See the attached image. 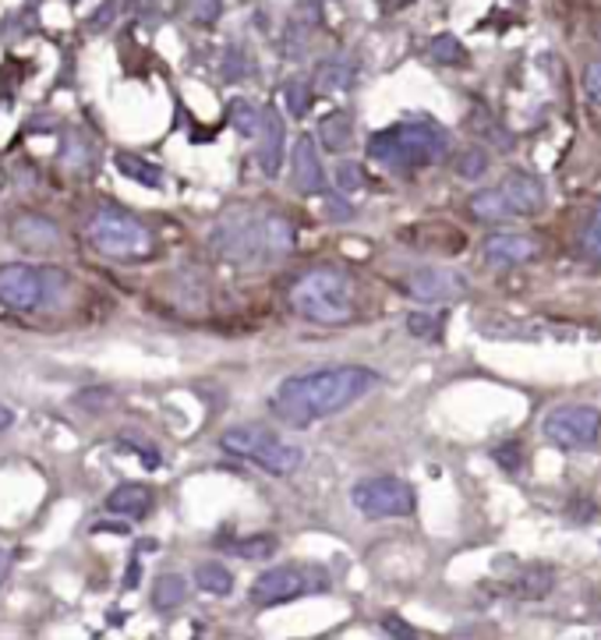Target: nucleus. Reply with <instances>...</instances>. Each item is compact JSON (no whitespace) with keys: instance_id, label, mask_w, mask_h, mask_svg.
<instances>
[{"instance_id":"nucleus-32","label":"nucleus","mask_w":601,"mask_h":640,"mask_svg":"<svg viewBox=\"0 0 601 640\" xmlns=\"http://www.w3.org/2000/svg\"><path fill=\"white\" fill-rule=\"evenodd\" d=\"M580 248L601 262V206L591 212V220L584 223V230H580Z\"/></svg>"},{"instance_id":"nucleus-10","label":"nucleus","mask_w":601,"mask_h":640,"mask_svg":"<svg viewBox=\"0 0 601 640\" xmlns=\"http://www.w3.org/2000/svg\"><path fill=\"white\" fill-rule=\"evenodd\" d=\"M407 297H417V301H428V305H439V301H460L470 294V280L457 270H414L407 280Z\"/></svg>"},{"instance_id":"nucleus-11","label":"nucleus","mask_w":601,"mask_h":640,"mask_svg":"<svg viewBox=\"0 0 601 640\" xmlns=\"http://www.w3.org/2000/svg\"><path fill=\"white\" fill-rule=\"evenodd\" d=\"M43 276L29 265H0V301L14 312H32L43 305Z\"/></svg>"},{"instance_id":"nucleus-16","label":"nucleus","mask_w":601,"mask_h":640,"mask_svg":"<svg viewBox=\"0 0 601 640\" xmlns=\"http://www.w3.org/2000/svg\"><path fill=\"white\" fill-rule=\"evenodd\" d=\"M502 191L509 195V202H514L517 217H535V212L545 209V185L538 181L535 174L527 170H514L502 177Z\"/></svg>"},{"instance_id":"nucleus-28","label":"nucleus","mask_w":601,"mask_h":640,"mask_svg":"<svg viewBox=\"0 0 601 640\" xmlns=\"http://www.w3.org/2000/svg\"><path fill=\"white\" fill-rule=\"evenodd\" d=\"M230 124H234V132L245 135V138L259 135V132H262L259 106H251L248 99H234V103H230Z\"/></svg>"},{"instance_id":"nucleus-37","label":"nucleus","mask_w":601,"mask_h":640,"mask_svg":"<svg viewBox=\"0 0 601 640\" xmlns=\"http://www.w3.org/2000/svg\"><path fill=\"white\" fill-rule=\"evenodd\" d=\"M382 630H386L390 637H396V640H417V637H422V633H417V630L407 623V619H400V616H386V619H382Z\"/></svg>"},{"instance_id":"nucleus-13","label":"nucleus","mask_w":601,"mask_h":640,"mask_svg":"<svg viewBox=\"0 0 601 640\" xmlns=\"http://www.w3.org/2000/svg\"><path fill=\"white\" fill-rule=\"evenodd\" d=\"M290 170H294V185L304 195H322L325 191V167L319 156V141L312 135H301L290 153Z\"/></svg>"},{"instance_id":"nucleus-4","label":"nucleus","mask_w":601,"mask_h":640,"mask_svg":"<svg viewBox=\"0 0 601 640\" xmlns=\"http://www.w3.org/2000/svg\"><path fill=\"white\" fill-rule=\"evenodd\" d=\"M294 315H301L312 326H343L354 315V287L351 276L343 270H308L294 280V287L287 294Z\"/></svg>"},{"instance_id":"nucleus-36","label":"nucleus","mask_w":601,"mask_h":640,"mask_svg":"<svg viewBox=\"0 0 601 640\" xmlns=\"http://www.w3.org/2000/svg\"><path fill=\"white\" fill-rule=\"evenodd\" d=\"M220 11H224L220 0H191V18H195V22H203V25L216 22Z\"/></svg>"},{"instance_id":"nucleus-7","label":"nucleus","mask_w":601,"mask_h":640,"mask_svg":"<svg viewBox=\"0 0 601 640\" xmlns=\"http://www.w3.org/2000/svg\"><path fill=\"white\" fill-rule=\"evenodd\" d=\"M330 588V577H325L322 566H277V570H266L262 577H255L248 601L255 609H272L283 606V601H294L304 595H315Z\"/></svg>"},{"instance_id":"nucleus-34","label":"nucleus","mask_w":601,"mask_h":640,"mask_svg":"<svg viewBox=\"0 0 601 640\" xmlns=\"http://www.w3.org/2000/svg\"><path fill=\"white\" fill-rule=\"evenodd\" d=\"M245 67H248V61H245L241 46H230L227 57H224V78H227V82H241V78L248 75Z\"/></svg>"},{"instance_id":"nucleus-38","label":"nucleus","mask_w":601,"mask_h":640,"mask_svg":"<svg viewBox=\"0 0 601 640\" xmlns=\"http://www.w3.org/2000/svg\"><path fill=\"white\" fill-rule=\"evenodd\" d=\"M75 403L85 407V411H89V403H111V389H89V394L75 397Z\"/></svg>"},{"instance_id":"nucleus-35","label":"nucleus","mask_w":601,"mask_h":640,"mask_svg":"<svg viewBox=\"0 0 601 640\" xmlns=\"http://www.w3.org/2000/svg\"><path fill=\"white\" fill-rule=\"evenodd\" d=\"M584 96L591 99V106H601V61H591L584 71Z\"/></svg>"},{"instance_id":"nucleus-22","label":"nucleus","mask_w":601,"mask_h":640,"mask_svg":"<svg viewBox=\"0 0 601 640\" xmlns=\"http://www.w3.org/2000/svg\"><path fill=\"white\" fill-rule=\"evenodd\" d=\"M195 584H198V591H206V595H216V598H227L234 591V574L227 570L224 563H198V570H195Z\"/></svg>"},{"instance_id":"nucleus-29","label":"nucleus","mask_w":601,"mask_h":640,"mask_svg":"<svg viewBox=\"0 0 601 640\" xmlns=\"http://www.w3.org/2000/svg\"><path fill=\"white\" fill-rule=\"evenodd\" d=\"M443 323H446V318L439 312H411L407 315L411 336H422V340H435V336L443 333Z\"/></svg>"},{"instance_id":"nucleus-41","label":"nucleus","mask_w":601,"mask_h":640,"mask_svg":"<svg viewBox=\"0 0 601 640\" xmlns=\"http://www.w3.org/2000/svg\"><path fill=\"white\" fill-rule=\"evenodd\" d=\"M124 588H138V563L127 566V577H124Z\"/></svg>"},{"instance_id":"nucleus-5","label":"nucleus","mask_w":601,"mask_h":640,"mask_svg":"<svg viewBox=\"0 0 601 640\" xmlns=\"http://www.w3.org/2000/svg\"><path fill=\"white\" fill-rule=\"evenodd\" d=\"M220 447H224V453L241 457V460H248V464H255L272 478H290L304 464V453L294 447V442H283L266 429H255V424L227 429L220 436Z\"/></svg>"},{"instance_id":"nucleus-14","label":"nucleus","mask_w":601,"mask_h":640,"mask_svg":"<svg viewBox=\"0 0 601 640\" xmlns=\"http://www.w3.org/2000/svg\"><path fill=\"white\" fill-rule=\"evenodd\" d=\"M11 234H14V244L32 255H50L61 248V227L46 217H18Z\"/></svg>"},{"instance_id":"nucleus-17","label":"nucleus","mask_w":601,"mask_h":640,"mask_svg":"<svg viewBox=\"0 0 601 640\" xmlns=\"http://www.w3.org/2000/svg\"><path fill=\"white\" fill-rule=\"evenodd\" d=\"M470 217L481 220V223H502V220H514L517 217V209L514 202H509V195L499 188H485V191H475L470 195Z\"/></svg>"},{"instance_id":"nucleus-24","label":"nucleus","mask_w":601,"mask_h":640,"mask_svg":"<svg viewBox=\"0 0 601 640\" xmlns=\"http://www.w3.org/2000/svg\"><path fill=\"white\" fill-rule=\"evenodd\" d=\"M185 598H188V580L185 577H177V574H163L156 580V588H153V606L159 612H170L177 606H185Z\"/></svg>"},{"instance_id":"nucleus-12","label":"nucleus","mask_w":601,"mask_h":640,"mask_svg":"<svg viewBox=\"0 0 601 640\" xmlns=\"http://www.w3.org/2000/svg\"><path fill=\"white\" fill-rule=\"evenodd\" d=\"M538 255V241L531 234H491L481 244V259L491 270H514Z\"/></svg>"},{"instance_id":"nucleus-1","label":"nucleus","mask_w":601,"mask_h":640,"mask_svg":"<svg viewBox=\"0 0 601 640\" xmlns=\"http://www.w3.org/2000/svg\"><path fill=\"white\" fill-rule=\"evenodd\" d=\"M379 386V376L364 365H340V368H319L304 371L277 386L269 400V411L280 421L304 429V424L333 418L340 411L354 407L361 397H369Z\"/></svg>"},{"instance_id":"nucleus-27","label":"nucleus","mask_w":601,"mask_h":640,"mask_svg":"<svg viewBox=\"0 0 601 640\" xmlns=\"http://www.w3.org/2000/svg\"><path fill=\"white\" fill-rule=\"evenodd\" d=\"M428 57L435 64H467V50H464V43L457 40V35L443 32L428 43Z\"/></svg>"},{"instance_id":"nucleus-26","label":"nucleus","mask_w":601,"mask_h":640,"mask_svg":"<svg viewBox=\"0 0 601 640\" xmlns=\"http://www.w3.org/2000/svg\"><path fill=\"white\" fill-rule=\"evenodd\" d=\"M277 548H280V542L272 535H251V538L234 542L227 553H234L238 559H272L277 556Z\"/></svg>"},{"instance_id":"nucleus-6","label":"nucleus","mask_w":601,"mask_h":640,"mask_svg":"<svg viewBox=\"0 0 601 640\" xmlns=\"http://www.w3.org/2000/svg\"><path fill=\"white\" fill-rule=\"evenodd\" d=\"M85 238L100 255H111V259H142L153 252L149 227L138 223L132 212L114 206H103L89 217Z\"/></svg>"},{"instance_id":"nucleus-18","label":"nucleus","mask_w":601,"mask_h":640,"mask_svg":"<svg viewBox=\"0 0 601 640\" xmlns=\"http://www.w3.org/2000/svg\"><path fill=\"white\" fill-rule=\"evenodd\" d=\"M552 584H556V570L552 566H541V563H531V566H524V570L509 580V595L514 598H524V601H538L552 591Z\"/></svg>"},{"instance_id":"nucleus-31","label":"nucleus","mask_w":601,"mask_h":640,"mask_svg":"<svg viewBox=\"0 0 601 640\" xmlns=\"http://www.w3.org/2000/svg\"><path fill=\"white\" fill-rule=\"evenodd\" d=\"M491 460H496V464H499L506 474H520V471H524V460H527V453H524L520 442H502V447L491 450Z\"/></svg>"},{"instance_id":"nucleus-30","label":"nucleus","mask_w":601,"mask_h":640,"mask_svg":"<svg viewBox=\"0 0 601 640\" xmlns=\"http://www.w3.org/2000/svg\"><path fill=\"white\" fill-rule=\"evenodd\" d=\"M488 170V153L485 149H467L460 159H457V174L464 177V181H481Z\"/></svg>"},{"instance_id":"nucleus-39","label":"nucleus","mask_w":601,"mask_h":640,"mask_svg":"<svg viewBox=\"0 0 601 640\" xmlns=\"http://www.w3.org/2000/svg\"><path fill=\"white\" fill-rule=\"evenodd\" d=\"M114 8H117V0H106V4L96 11V18H93V29H106L114 22Z\"/></svg>"},{"instance_id":"nucleus-25","label":"nucleus","mask_w":601,"mask_h":640,"mask_svg":"<svg viewBox=\"0 0 601 640\" xmlns=\"http://www.w3.org/2000/svg\"><path fill=\"white\" fill-rule=\"evenodd\" d=\"M283 99H287V114L290 117H304L308 111H312V103H315V82L290 78L283 85Z\"/></svg>"},{"instance_id":"nucleus-19","label":"nucleus","mask_w":601,"mask_h":640,"mask_svg":"<svg viewBox=\"0 0 601 640\" xmlns=\"http://www.w3.org/2000/svg\"><path fill=\"white\" fill-rule=\"evenodd\" d=\"M153 506V489H145V485H135V482H127V485H117L111 495H106V510L117 513V517H145Z\"/></svg>"},{"instance_id":"nucleus-3","label":"nucleus","mask_w":601,"mask_h":640,"mask_svg":"<svg viewBox=\"0 0 601 640\" xmlns=\"http://www.w3.org/2000/svg\"><path fill=\"white\" fill-rule=\"evenodd\" d=\"M446 153H449V135L432 120L390 124V128H382L369 138V156L393 174L435 167L443 164Z\"/></svg>"},{"instance_id":"nucleus-21","label":"nucleus","mask_w":601,"mask_h":640,"mask_svg":"<svg viewBox=\"0 0 601 640\" xmlns=\"http://www.w3.org/2000/svg\"><path fill=\"white\" fill-rule=\"evenodd\" d=\"M114 167L127 177V181H135V185H142V188H163V167L149 164L145 156L117 153V156H114Z\"/></svg>"},{"instance_id":"nucleus-23","label":"nucleus","mask_w":601,"mask_h":640,"mask_svg":"<svg viewBox=\"0 0 601 640\" xmlns=\"http://www.w3.org/2000/svg\"><path fill=\"white\" fill-rule=\"evenodd\" d=\"M348 141H351V117L348 114L336 111L330 117H322V124H319V146L325 153H343V149H348Z\"/></svg>"},{"instance_id":"nucleus-9","label":"nucleus","mask_w":601,"mask_h":640,"mask_svg":"<svg viewBox=\"0 0 601 640\" xmlns=\"http://www.w3.org/2000/svg\"><path fill=\"white\" fill-rule=\"evenodd\" d=\"M541 432L552 447L567 450V453L594 450L601 439V411L591 403H562L556 411H549Z\"/></svg>"},{"instance_id":"nucleus-2","label":"nucleus","mask_w":601,"mask_h":640,"mask_svg":"<svg viewBox=\"0 0 601 640\" xmlns=\"http://www.w3.org/2000/svg\"><path fill=\"white\" fill-rule=\"evenodd\" d=\"M209 244L230 265H259L266 259H280L294 248V223L280 217V212L230 209L216 220Z\"/></svg>"},{"instance_id":"nucleus-42","label":"nucleus","mask_w":601,"mask_h":640,"mask_svg":"<svg viewBox=\"0 0 601 640\" xmlns=\"http://www.w3.org/2000/svg\"><path fill=\"white\" fill-rule=\"evenodd\" d=\"M11 424H14V415L8 411V407H0V432L11 429Z\"/></svg>"},{"instance_id":"nucleus-20","label":"nucleus","mask_w":601,"mask_h":640,"mask_svg":"<svg viewBox=\"0 0 601 640\" xmlns=\"http://www.w3.org/2000/svg\"><path fill=\"white\" fill-rule=\"evenodd\" d=\"M354 75H358V67H354L351 57H343V53H336V57H325L315 67V93H325V96L343 93V88L354 85Z\"/></svg>"},{"instance_id":"nucleus-8","label":"nucleus","mask_w":601,"mask_h":640,"mask_svg":"<svg viewBox=\"0 0 601 640\" xmlns=\"http://www.w3.org/2000/svg\"><path fill=\"white\" fill-rule=\"evenodd\" d=\"M351 503L361 517L369 521H386V517H411L417 506L414 485L404 478L393 474H379V478H364L351 489Z\"/></svg>"},{"instance_id":"nucleus-43","label":"nucleus","mask_w":601,"mask_h":640,"mask_svg":"<svg viewBox=\"0 0 601 640\" xmlns=\"http://www.w3.org/2000/svg\"><path fill=\"white\" fill-rule=\"evenodd\" d=\"M4 574H8V559H4V553H0V584H4Z\"/></svg>"},{"instance_id":"nucleus-33","label":"nucleus","mask_w":601,"mask_h":640,"mask_svg":"<svg viewBox=\"0 0 601 640\" xmlns=\"http://www.w3.org/2000/svg\"><path fill=\"white\" fill-rule=\"evenodd\" d=\"M333 177H336V188H340V191H361V188H364V167H361V164H351V159H343Z\"/></svg>"},{"instance_id":"nucleus-40","label":"nucleus","mask_w":601,"mask_h":640,"mask_svg":"<svg viewBox=\"0 0 601 640\" xmlns=\"http://www.w3.org/2000/svg\"><path fill=\"white\" fill-rule=\"evenodd\" d=\"M407 4H414V0H379V8L386 11V14H390V11H400V8H407Z\"/></svg>"},{"instance_id":"nucleus-15","label":"nucleus","mask_w":601,"mask_h":640,"mask_svg":"<svg viewBox=\"0 0 601 640\" xmlns=\"http://www.w3.org/2000/svg\"><path fill=\"white\" fill-rule=\"evenodd\" d=\"M283 117L277 106H266L262 111V132H259V167L266 177H277L283 164Z\"/></svg>"},{"instance_id":"nucleus-44","label":"nucleus","mask_w":601,"mask_h":640,"mask_svg":"<svg viewBox=\"0 0 601 640\" xmlns=\"http://www.w3.org/2000/svg\"><path fill=\"white\" fill-rule=\"evenodd\" d=\"M517 4H520V0H517Z\"/></svg>"}]
</instances>
